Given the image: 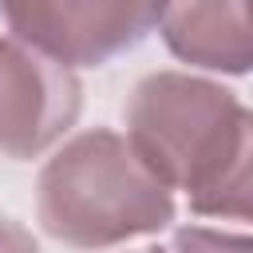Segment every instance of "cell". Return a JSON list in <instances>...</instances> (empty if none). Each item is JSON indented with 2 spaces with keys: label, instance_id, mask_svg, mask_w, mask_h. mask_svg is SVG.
<instances>
[{
  "label": "cell",
  "instance_id": "277c9868",
  "mask_svg": "<svg viewBox=\"0 0 253 253\" xmlns=\"http://www.w3.org/2000/svg\"><path fill=\"white\" fill-rule=\"evenodd\" d=\"M83 111V83L75 67L40 47L0 36V154L28 162L47 154Z\"/></svg>",
  "mask_w": 253,
  "mask_h": 253
},
{
  "label": "cell",
  "instance_id": "ba28073f",
  "mask_svg": "<svg viewBox=\"0 0 253 253\" xmlns=\"http://www.w3.org/2000/svg\"><path fill=\"white\" fill-rule=\"evenodd\" d=\"M0 253H40V245L20 221L0 217Z\"/></svg>",
  "mask_w": 253,
  "mask_h": 253
},
{
  "label": "cell",
  "instance_id": "6da1fadb",
  "mask_svg": "<svg viewBox=\"0 0 253 253\" xmlns=\"http://www.w3.org/2000/svg\"><path fill=\"white\" fill-rule=\"evenodd\" d=\"M174 190L138 158L126 134L95 126L63 142L36 178V217L71 249H111L162 233L174 221Z\"/></svg>",
  "mask_w": 253,
  "mask_h": 253
},
{
  "label": "cell",
  "instance_id": "7a4b0ae2",
  "mask_svg": "<svg viewBox=\"0 0 253 253\" xmlns=\"http://www.w3.org/2000/svg\"><path fill=\"white\" fill-rule=\"evenodd\" d=\"M126 138L170 186L202 190L237 150L253 111L221 83L190 71H150L123 103Z\"/></svg>",
  "mask_w": 253,
  "mask_h": 253
},
{
  "label": "cell",
  "instance_id": "52a82bcc",
  "mask_svg": "<svg viewBox=\"0 0 253 253\" xmlns=\"http://www.w3.org/2000/svg\"><path fill=\"white\" fill-rule=\"evenodd\" d=\"M174 253H253V237L206 225H182L174 233Z\"/></svg>",
  "mask_w": 253,
  "mask_h": 253
},
{
  "label": "cell",
  "instance_id": "3957f363",
  "mask_svg": "<svg viewBox=\"0 0 253 253\" xmlns=\"http://www.w3.org/2000/svg\"><path fill=\"white\" fill-rule=\"evenodd\" d=\"M170 0H0L8 32L67 67H103L138 47Z\"/></svg>",
  "mask_w": 253,
  "mask_h": 253
},
{
  "label": "cell",
  "instance_id": "9c48e42d",
  "mask_svg": "<svg viewBox=\"0 0 253 253\" xmlns=\"http://www.w3.org/2000/svg\"><path fill=\"white\" fill-rule=\"evenodd\" d=\"M142 253H174V249H142Z\"/></svg>",
  "mask_w": 253,
  "mask_h": 253
},
{
  "label": "cell",
  "instance_id": "5b68a950",
  "mask_svg": "<svg viewBox=\"0 0 253 253\" xmlns=\"http://www.w3.org/2000/svg\"><path fill=\"white\" fill-rule=\"evenodd\" d=\"M158 32L170 55L190 67L253 71V0H170Z\"/></svg>",
  "mask_w": 253,
  "mask_h": 253
},
{
  "label": "cell",
  "instance_id": "8992f818",
  "mask_svg": "<svg viewBox=\"0 0 253 253\" xmlns=\"http://www.w3.org/2000/svg\"><path fill=\"white\" fill-rule=\"evenodd\" d=\"M190 210L202 217H225V221H253V119L229 154V162L190 194Z\"/></svg>",
  "mask_w": 253,
  "mask_h": 253
}]
</instances>
